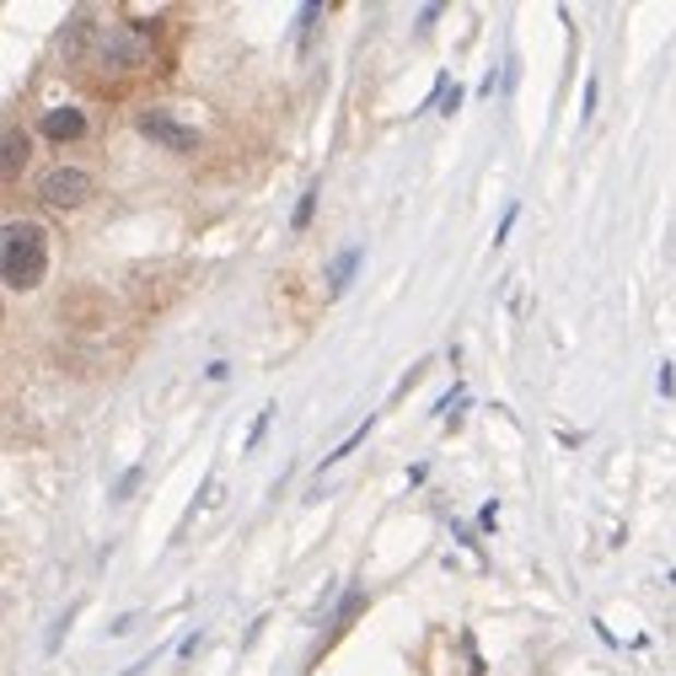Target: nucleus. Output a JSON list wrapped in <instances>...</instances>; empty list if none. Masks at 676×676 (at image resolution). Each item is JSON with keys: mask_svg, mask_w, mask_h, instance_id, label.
I'll return each instance as SVG.
<instances>
[{"mask_svg": "<svg viewBox=\"0 0 676 676\" xmlns=\"http://www.w3.org/2000/svg\"><path fill=\"white\" fill-rule=\"evenodd\" d=\"M49 274V232L38 221H5L0 232V280L5 290H38Z\"/></svg>", "mask_w": 676, "mask_h": 676, "instance_id": "f257e3e1", "label": "nucleus"}, {"mask_svg": "<svg viewBox=\"0 0 676 676\" xmlns=\"http://www.w3.org/2000/svg\"><path fill=\"white\" fill-rule=\"evenodd\" d=\"M151 38H156V27H145V22H114V27H97L92 55L103 70H134L151 55Z\"/></svg>", "mask_w": 676, "mask_h": 676, "instance_id": "f03ea898", "label": "nucleus"}, {"mask_svg": "<svg viewBox=\"0 0 676 676\" xmlns=\"http://www.w3.org/2000/svg\"><path fill=\"white\" fill-rule=\"evenodd\" d=\"M38 199L55 204V210H75V204L92 199V173H81V167H49L38 178Z\"/></svg>", "mask_w": 676, "mask_h": 676, "instance_id": "7ed1b4c3", "label": "nucleus"}, {"mask_svg": "<svg viewBox=\"0 0 676 676\" xmlns=\"http://www.w3.org/2000/svg\"><path fill=\"white\" fill-rule=\"evenodd\" d=\"M134 129H140L145 140H156V145L178 151V156H188V151L199 145V134H193L188 123H178L173 114H162V108H140V114H134Z\"/></svg>", "mask_w": 676, "mask_h": 676, "instance_id": "20e7f679", "label": "nucleus"}, {"mask_svg": "<svg viewBox=\"0 0 676 676\" xmlns=\"http://www.w3.org/2000/svg\"><path fill=\"white\" fill-rule=\"evenodd\" d=\"M360 263H366V247H339V252L328 258V274H322V285H328V296H344Z\"/></svg>", "mask_w": 676, "mask_h": 676, "instance_id": "39448f33", "label": "nucleus"}, {"mask_svg": "<svg viewBox=\"0 0 676 676\" xmlns=\"http://www.w3.org/2000/svg\"><path fill=\"white\" fill-rule=\"evenodd\" d=\"M38 129H44L49 140H60L64 145V140H81V134H86V114H81V108H49Z\"/></svg>", "mask_w": 676, "mask_h": 676, "instance_id": "423d86ee", "label": "nucleus"}, {"mask_svg": "<svg viewBox=\"0 0 676 676\" xmlns=\"http://www.w3.org/2000/svg\"><path fill=\"white\" fill-rule=\"evenodd\" d=\"M27 156H33V140H27L16 123H5V140H0V173L16 178V173L27 167Z\"/></svg>", "mask_w": 676, "mask_h": 676, "instance_id": "0eeeda50", "label": "nucleus"}, {"mask_svg": "<svg viewBox=\"0 0 676 676\" xmlns=\"http://www.w3.org/2000/svg\"><path fill=\"white\" fill-rule=\"evenodd\" d=\"M366 430H370V419L366 425H360V430L349 435V440H344V446H333V451H328V456H322V467H317V473H328V467H333V462H344V456H349V451H355V446H360V440H366Z\"/></svg>", "mask_w": 676, "mask_h": 676, "instance_id": "6e6552de", "label": "nucleus"}, {"mask_svg": "<svg viewBox=\"0 0 676 676\" xmlns=\"http://www.w3.org/2000/svg\"><path fill=\"white\" fill-rule=\"evenodd\" d=\"M317 193H322V188L311 183L307 193H301V204H296V215H290V226H296V232H307L311 226V210H317Z\"/></svg>", "mask_w": 676, "mask_h": 676, "instance_id": "1a4fd4ad", "label": "nucleus"}, {"mask_svg": "<svg viewBox=\"0 0 676 676\" xmlns=\"http://www.w3.org/2000/svg\"><path fill=\"white\" fill-rule=\"evenodd\" d=\"M435 108H440V114L451 119V114L462 108V86H456V81H446V92H440V103H435Z\"/></svg>", "mask_w": 676, "mask_h": 676, "instance_id": "9d476101", "label": "nucleus"}, {"mask_svg": "<svg viewBox=\"0 0 676 676\" xmlns=\"http://www.w3.org/2000/svg\"><path fill=\"white\" fill-rule=\"evenodd\" d=\"M317 16H322V5H301V16H296V22H301V27H296V38H301V44H307V38H311V27H317Z\"/></svg>", "mask_w": 676, "mask_h": 676, "instance_id": "9b49d317", "label": "nucleus"}, {"mask_svg": "<svg viewBox=\"0 0 676 676\" xmlns=\"http://www.w3.org/2000/svg\"><path fill=\"white\" fill-rule=\"evenodd\" d=\"M269 419H274V403H269V408H263V414L252 419V435H247V451H252V446L263 440V430H269Z\"/></svg>", "mask_w": 676, "mask_h": 676, "instance_id": "f8f14e48", "label": "nucleus"}, {"mask_svg": "<svg viewBox=\"0 0 676 676\" xmlns=\"http://www.w3.org/2000/svg\"><path fill=\"white\" fill-rule=\"evenodd\" d=\"M515 221H521V210L510 204V210H505V221H499V232H494V242H510V232H515Z\"/></svg>", "mask_w": 676, "mask_h": 676, "instance_id": "ddd939ff", "label": "nucleus"}, {"mask_svg": "<svg viewBox=\"0 0 676 676\" xmlns=\"http://www.w3.org/2000/svg\"><path fill=\"white\" fill-rule=\"evenodd\" d=\"M655 381H661V392H666V398L676 392V370L672 366H661V376H655Z\"/></svg>", "mask_w": 676, "mask_h": 676, "instance_id": "4468645a", "label": "nucleus"}, {"mask_svg": "<svg viewBox=\"0 0 676 676\" xmlns=\"http://www.w3.org/2000/svg\"><path fill=\"white\" fill-rule=\"evenodd\" d=\"M193 650H199V633H188L183 644H178V661H193Z\"/></svg>", "mask_w": 676, "mask_h": 676, "instance_id": "2eb2a0df", "label": "nucleus"}, {"mask_svg": "<svg viewBox=\"0 0 676 676\" xmlns=\"http://www.w3.org/2000/svg\"><path fill=\"white\" fill-rule=\"evenodd\" d=\"M134 484H140V467H129V473H123V478H119V499H123V494H129V489H134Z\"/></svg>", "mask_w": 676, "mask_h": 676, "instance_id": "dca6fc26", "label": "nucleus"}]
</instances>
